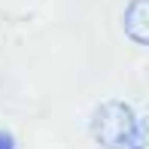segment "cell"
<instances>
[{
    "label": "cell",
    "instance_id": "6da1fadb",
    "mask_svg": "<svg viewBox=\"0 0 149 149\" xmlns=\"http://www.w3.org/2000/svg\"><path fill=\"white\" fill-rule=\"evenodd\" d=\"M137 116L125 100H104L91 113V137L104 149H128Z\"/></svg>",
    "mask_w": 149,
    "mask_h": 149
},
{
    "label": "cell",
    "instance_id": "7a4b0ae2",
    "mask_svg": "<svg viewBox=\"0 0 149 149\" xmlns=\"http://www.w3.org/2000/svg\"><path fill=\"white\" fill-rule=\"evenodd\" d=\"M125 37L137 46H149V0H128L122 12Z\"/></svg>",
    "mask_w": 149,
    "mask_h": 149
},
{
    "label": "cell",
    "instance_id": "3957f363",
    "mask_svg": "<svg viewBox=\"0 0 149 149\" xmlns=\"http://www.w3.org/2000/svg\"><path fill=\"white\" fill-rule=\"evenodd\" d=\"M128 149H149V116L137 119V128H134V134H131Z\"/></svg>",
    "mask_w": 149,
    "mask_h": 149
},
{
    "label": "cell",
    "instance_id": "277c9868",
    "mask_svg": "<svg viewBox=\"0 0 149 149\" xmlns=\"http://www.w3.org/2000/svg\"><path fill=\"white\" fill-rule=\"evenodd\" d=\"M0 149H15V137L9 131H0Z\"/></svg>",
    "mask_w": 149,
    "mask_h": 149
}]
</instances>
